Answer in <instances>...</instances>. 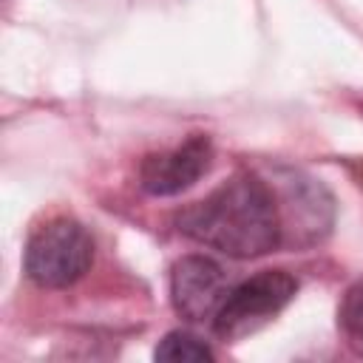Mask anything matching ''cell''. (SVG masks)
I'll return each instance as SVG.
<instances>
[{
  "mask_svg": "<svg viewBox=\"0 0 363 363\" xmlns=\"http://www.w3.org/2000/svg\"><path fill=\"white\" fill-rule=\"evenodd\" d=\"M176 230L230 258H258L284 244L275 190L255 173H238L179 210Z\"/></svg>",
  "mask_w": 363,
  "mask_h": 363,
  "instance_id": "obj_1",
  "label": "cell"
},
{
  "mask_svg": "<svg viewBox=\"0 0 363 363\" xmlns=\"http://www.w3.org/2000/svg\"><path fill=\"white\" fill-rule=\"evenodd\" d=\"M94 261V238L74 218H51L26 247V275L45 289H65L77 284Z\"/></svg>",
  "mask_w": 363,
  "mask_h": 363,
  "instance_id": "obj_2",
  "label": "cell"
},
{
  "mask_svg": "<svg viewBox=\"0 0 363 363\" xmlns=\"http://www.w3.org/2000/svg\"><path fill=\"white\" fill-rule=\"evenodd\" d=\"M272 190L281 213L284 241L286 233L295 230V244H312L332 227V199L318 182L292 173L289 179H281V184H272Z\"/></svg>",
  "mask_w": 363,
  "mask_h": 363,
  "instance_id": "obj_6",
  "label": "cell"
},
{
  "mask_svg": "<svg viewBox=\"0 0 363 363\" xmlns=\"http://www.w3.org/2000/svg\"><path fill=\"white\" fill-rule=\"evenodd\" d=\"M213 164V142L193 136L184 145L145 156L139 167V184L150 196H176L193 187Z\"/></svg>",
  "mask_w": 363,
  "mask_h": 363,
  "instance_id": "obj_5",
  "label": "cell"
},
{
  "mask_svg": "<svg viewBox=\"0 0 363 363\" xmlns=\"http://www.w3.org/2000/svg\"><path fill=\"white\" fill-rule=\"evenodd\" d=\"M337 329L346 346L363 357V278L346 289L340 309H337Z\"/></svg>",
  "mask_w": 363,
  "mask_h": 363,
  "instance_id": "obj_8",
  "label": "cell"
},
{
  "mask_svg": "<svg viewBox=\"0 0 363 363\" xmlns=\"http://www.w3.org/2000/svg\"><path fill=\"white\" fill-rule=\"evenodd\" d=\"M153 357L164 363H199V360H213L216 352L199 335L176 329L159 340V346L153 349Z\"/></svg>",
  "mask_w": 363,
  "mask_h": 363,
  "instance_id": "obj_7",
  "label": "cell"
},
{
  "mask_svg": "<svg viewBox=\"0 0 363 363\" xmlns=\"http://www.w3.org/2000/svg\"><path fill=\"white\" fill-rule=\"evenodd\" d=\"M298 292V281L284 269H264L235 286H230L218 315L213 318V332L224 340H235L269 318H275Z\"/></svg>",
  "mask_w": 363,
  "mask_h": 363,
  "instance_id": "obj_3",
  "label": "cell"
},
{
  "mask_svg": "<svg viewBox=\"0 0 363 363\" xmlns=\"http://www.w3.org/2000/svg\"><path fill=\"white\" fill-rule=\"evenodd\" d=\"M230 292L227 272L218 261L207 255H184L173 264L170 272V301L173 309L190 320L204 323L213 320Z\"/></svg>",
  "mask_w": 363,
  "mask_h": 363,
  "instance_id": "obj_4",
  "label": "cell"
}]
</instances>
